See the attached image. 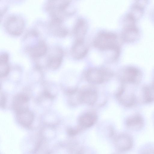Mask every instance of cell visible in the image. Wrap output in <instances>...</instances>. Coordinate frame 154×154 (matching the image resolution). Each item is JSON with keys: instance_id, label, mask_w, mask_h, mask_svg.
I'll list each match as a JSON object with an SVG mask.
<instances>
[{"instance_id": "6da1fadb", "label": "cell", "mask_w": 154, "mask_h": 154, "mask_svg": "<svg viewBox=\"0 0 154 154\" xmlns=\"http://www.w3.org/2000/svg\"><path fill=\"white\" fill-rule=\"evenodd\" d=\"M94 45L100 51L112 52L115 59L119 56L120 48L117 36L114 33L108 31L100 32L94 40Z\"/></svg>"}, {"instance_id": "7a4b0ae2", "label": "cell", "mask_w": 154, "mask_h": 154, "mask_svg": "<svg viewBox=\"0 0 154 154\" xmlns=\"http://www.w3.org/2000/svg\"><path fill=\"white\" fill-rule=\"evenodd\" d=\"M116 96L119 102L126 107L133 106L137 102L134 90L126 84L122 83L118 90Z\"/></svg>"}, {"instance_id": "3957f363", "label": "cell", "mask_w": 154, "mask_h": 154, "mask_svg": "<svg viewBox=\"0 0 154 154\" xmlns=\"http://www.w3.org/2000/svg\"><path fill=\"white\" fill-rule=\"evenodd\" d=\"M119 76L122 83L136 85L142 81L143 74L141 71L138 68L129 66L123 68Z\"/></svg>"}, {"instance_id": "277c9868", "label": "cell", "mask_w": 154, "mask_h": 154, "mask_svg": "<svg viewBox=\"0 0 154 154\" xmlns=\"http://www.w3.org/2000/svg\"><path fill=\"white\" fill-rule=\"evenodd\" d=\"M113 73L109 70L103 68H92L88 70L86 74L87 80L93 84H99L109 80Z\"/></svg>"}, {"instance_id": "5b68a950", "label": "cell", "mask_w": 154, "mask_h": 154, "mask_svg": "<svg viewBox=\"0 0 154 154\" xmlns=\"http://www.w3.org/2000/svg\"><path fill=\"white\" fill-rule=\"evenodd\" d=\"M5 26L7 31L10 34L18 35L22 33L24 27L23 20L16 16H11L6 20Z\"/></svg>"}, {"instance_id": "8992f818", "label": "cell", "mask_w": 154, "mask_h": 154, "mask_svg": "<svg viewBox=\"0 0 154 154\" xmlns=\"http://www.w3.org/2000/svg\"><path fill=\"white\" fill-rule=\"evenodd\" d=\"M79 99L80 104L94 105L96 102L97 94L96 89L91 86H86L79 90Z\"/></svg>"}, {"instance_id": "52a82bcc", "label": "cell", "mask_w": 154, "mask_h": 154, "mask_svg": "<svg viewBox=\"0 0 154 154\" xmlns=\"http://www.w3.org/2000/svg\"><path fill=\"white\" fill-rule=\"evenodd\" d=\"M114 143L119 150L121 152H126L132 148L133 141L130 136L123 134H119L116 137Z\"/></svg>"}, {"instance_id": "ba28073f", "label": "cell", "mask_w": 154, "mask_h": 154, "mask_svg": "<svg viewBox=\"0 0 154 154\" xmlns=\"http://www.w3.org/2000/svg\"><path fill=\"white\" fill-rule=\"evenodd\" d=\"M63 57V52L61 48L58 47L53 48L48 57V66L51 69H57L60 65Z\"/></svg>"}, {"instance_id": "9c48e42d", "label": "cell", "mask_w": 154, "mask_h": 154, "mask_svg": "<svg viewBox=\"0 0 154 154\" xmlns=\"http://www.w3.org/2000/svg\"><path fill=\"white\" fill-rule=\"evenodd\" d=\"M88 28V24L86 20L82 18L78 19L75 22L73 30L75 40H84Z\"/></svg>"}, {"instance_id": "30bf717a", "label": "cell", "mask_w": 154, "mask_h": 154, "mask_svg": "<svg viewBox=\"0 0 154 154\" xmlns=\"http://www.w3.org/2000/svg\"><path fill=\"white\" fill-rule=\"evenodd\" d=\"M97 120V116L93 112H87L81 115L78 119V126L82 130L93 125Z\"/></svg>"}, {"instance_id": "8fae6325", "label": "cell", "mask_w": 154, "mask_h": 154, "mask_svg": "<svg viewBox=\"0 0 154 154\" xmlns=\"http://www.w3.org/2000/svg\"><path fill=\"white\" fill-rule=\"evenodd\" d=\"M88 51V47L84 40H75L71 50L72 56L75 58L80 59L84 58Z\"/></svg>"}, {"instance_id": "7c38bea8", "label": "cell", "mask_w": 154, "mask_h": 154, "mask_svg": "<svg viewBox=\"0 0 154 154\" xmlns=\"http://www.w3.org/2000/svg\"><path fill=\"white\" fill-rule=\"evenodd\" d=\"M125 122L127 126L134 131L140 130L144 124L143 117L138 113H136L130 116L126 119Z\"/></svg>"}, {"instance_id": "4fadbf2b", "label": "cell", "mask_w": 154, "mask_h": 154, "mask_svg": "<svg viewBox=\"0 0 154 154\" xmlns=\"http://www.w3.org/2000/svg\"><path fill=\"white\" fill-rule=\"evenodd\" d=\"M139 31L134 24H125L122 31V36L125 41L132 42L137 38Z\"/></svg>"}, {"instance_id": "5bb4252c", "label": "cell", "mask_w": 154, "mask_h": 154, "mask_svg": "<svg viewBox=\"0 0 154 154\" xmlns=\"http://www.w3.org/2000/svg\"><path fill=\"white\" fill-rule=\"evenodd\" d=\"M29 97L23 94L16 95L13 100V106L16 113L28 109L27 105Z\"/></svg>"}, {"instance_id": "9a60e30c", "label": "cell", "mask_w": 154, "mask_h": 154, "mask_svg": "<svg viewBox=\"0 0 154 154\" xmlns=\"http://www.w3.org/2000/svg\"><path fill=\"white\" fill-rule=\"evenodd\" d=\"M17 118L21 125L29 127L32 124L34 116L33 113L27 109L17 112Z\"/></svg>"}, {"instance_id": "2e32d148", "label": "cell", "mask_w": 154, "mask_h": 154, "mask_svg": "<svg viewBox=\"0 0 154 154\" xmlns=\"http://www.w3.org/2000/svg\"><path fill=\"white\" fill-rule=\"evenodd\" d=\"M29 54L32 57H38L45 55L47 51L45 43L42 41H40L37 43L27 49Z\"/></svg>"}, {"instance_id": "e0dca14e", "label": "cell", "mask_w": 154, "mask_h": 154, "mask_svg": "<svg viewBox=\"0 0 154 154\" xmlns=\"http://www.w3.org/2000/svg\"><path fill=\"white\" fill-rule=\"evenodd\" d=\"M142 102L149 104L154 102V83L144 85L142 88Z\"/></svg>"}, {"instance_id": "ac0fdd59", "label": "cell", "mask_w": 154, "mask_h": 154, "mask_svg": "<svg viewBox=\"0 0 154 154\" xmlns=\"http://www.w3.org/2000/svg\"><path fill=\"white\" fill-rule=\"evenodd\" d=\"M62 20L53 18L51 23V26L53 33L57 35L64 36L68 33V31L62 24Z\"/></svg>"}, {"instance_id": "d6986e66", "label": "cell", "mask_w": 154, "mask_h": 154, "mask_svg": "<svg viewBox=\"0 0 154 154\" xmlns=\"http://www.w3.org/2000/svg\"><path fill=\"white\" fill-rule=\"evenodd\" d=\"M8 56L6 53H3L0 55V70L1 77L6 76L9 71V66L8 64Z\"/></svg>"}, {"instance_id": "ffe728a7", "label": "cell", "mask_w": 154, "mask_h": 154, "mask_svg": "<svg viewBox=\"0 0 154 154\" xmlns=\"http://www.w3.org/2000/svg\"><path fill=\"white\" fill-rule=\"evenodd\" d=\"M71 154H93L91 151L88 149L84 148H75L72 149Z\"/></svg>"}, {"instance_id": "44dd1931", "label": "cell", "mask_w": 154, "mask_h": 154, "mask_svg": "<svg viewBox=\"0 0 154 154\" xmlns=\"http://www.w3.org/2000/svg\"><path fill=\"white\" fill-rule=\"evenodd\" d=\"M5 97L4 95L3 94L1 95V106L2 107H4L5 104Z\"/></svg>"}, {"instance_id": "7402d4cb", "label": "cell", "mask_w": 154, "mask_h": 154, "mask_svg": "<svg viewBox=\"0 0 154 154\" xmlns=\"http://www.w3.org/2000/svg\"><path fill=\"white\" fill-rule=\"evenodd\" d=\"M142 154H154V149H148L143 152Z\"/></svg>"}, {"instance_id": "603a6c76", "label": "cell", "mask_w": 154, "mask_h": 154, "mask_svg": "<svg viewBox=\"0 0 154 154\" xmlns=\"http://www.w3.org/2000/svg\"><path fill=\"white\" fill-rule=\"evenodd\" d=\"M153 79H154V75H153Z\"/></svg>"}]
</instances>
